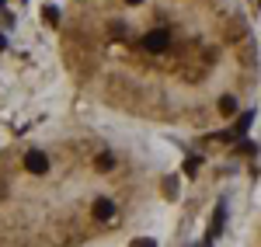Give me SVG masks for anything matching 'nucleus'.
Instances as JSON below:
<instances>
[{"mask_svg": "<svg viewBox=\"0 0 261 247\" xmlns=\"http://www.w3.org/2000/svg\"><path fill=\"white\" fill-rule=\"evenodd\" d=\"M42 18L49 21V24H60V11L56 7H42Z\"/></svg>", "mask_w": 261, "mask_h": 247, "instance_id": "obj_2", "label": "nucleus"}, {"mask_svg": "<svg viewBox=\"0 0 261 247\" xmlns=\"http://www.w3.org/2000/svg\"><path fill=\"white\" fill-rule=\"evenodd\" d=\"M133 247H157V244H153V240H136Z\"/></svg>", "mask_w": 261, "mask_h": 247, "instance_id": "obj_3", "label": "nucleus"}, {"mask_svg": "<svg viewBox=\"0 0 261 247\" xmlns=\"http://www.w3.org/2000/svg\"><path fill=\"white\" fill-rule=\"evenodd\" d=\"M251 122H254V112H244L241 119H237V125H233V132H230L226 140H237V136H244V132L251 129Z\"/></svg>", "mask_w": 261, "mask_h": 247, "instance_id": "obj_1", "label": "nucleus"}]
</instances>
